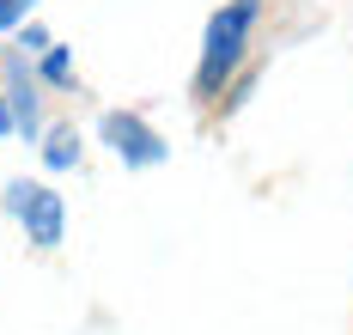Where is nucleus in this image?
<instances>
[{
  "instance_id": "obj_1",
  "label": "nucleus",
  "mask_w": 353,
  "mask_h": 335,
  "mask_svg": "<svg viewBox=\"0 0 353 335\" xmlns=\"http://www.w3.org/2000/svg\"><path fill=\"white\" fill-rule=\"evenodd\" d=\"M256 25H262V0H225L201 31V55H195V79H189V98L201 110H219L225 92L244 79L250 43H256Z\"/></svg>"
},
{
  "instance_id": "obj_2",
  "label": "nucleus",
  "mask_w": 353,
  "mask_h": 335,
  "mask_svg": "<svg viewBox=\"0 0 353 335\" xmlns=\"http://www.w3.org/2000/svg\"><path fill=\"white\" fill-rule=\"evenodd\" d=\"M6 214L25 225L31 250H61V238H68V201L49 183H25V177L6 183Z\"/></svg>"
},
{
  "instance_id": "obj_3",
  "label": "nucleus",
  "mask_w": 353,
  "mask_h": 335,
  "mask_svg": "<svg viewBox=\"0 0 353 335\" xmlns=\"http://www.w3.org/2000/svg\"><path fill=\"white\" fill-rule=\"evenodd\" d=\"M0 98H6V110H12V134L37 147V141H43V79H37L25 49H6V55H0Z\"/></svg>"
},
{
  "instance_id": "obj_4",
  "label": "nucleus",
  "mask_w": 353,
  "mask_h": 335,
  "mask_svg": "<svg viewBox=\"0 0 353 335\" xmlns=\"http://www.w3.org/2000/svg\"><path fill=\"white\" fill-rule=\"evenodd\" d=\"M98 134H104V147L128 165V171H152V165H165V134L146 122L141 110H110L98 122Z\"/></svg>"
},
{
  "instance_id": "obj_5",
  "label": "nucleus",
  "mask_w": 353,
  "mask_h": 335,
  "mask_svg": "<svg viewBox=\"0 0 353 335\" xmlns=\"http://www.w3.org/2000/svg\"><path fill=\"white\" fill-rule=\"evenodd\" d=\"M79 128H73V122H55V128H49V134H43V165H49V171H73V165H79Z\"/></svg>"
},
{
  "instance_id": "obj_6",
  "label": "nucleus",
  "mask_w": 353,
  "mask_h": 335,
  "mask_svg": "<svg viewBox=\"0 0 353 335\" xmlns=\"http://www.w3.org/2000/svg\"><path fill=\"white\" fill-rule=\"evenodd\" d=\"M37 79H43V85H61V92L73 85V55L61 49V43H49V49H43V61H37Z\"/></svg>"
},
{
  "instance_id": "obj_7",
  "label": "nucleus",
  "mask_w": 353,
  "mask_h": 335,
  "mask_svg": "<svg viewBox=\"0 0 353 335\" xmlns=\"http://www.w3.org/2000/svg\"><path fill=\"white\" fill-rule=\"evenodd\" d=\"M31 6H37V0H0V31H12V25H19Z\"/></svg>"
},
{
  "instance_id": "obj_8",
  "label": "nucleus",
  "mask_w": 353,
  "mask_h": 335,
  "mask_svg": "<svg viewBox=\"0 0 353 335\" xmlns=\"http://www.w3.org/2000/svg\"><path fill=\"white\" fill-rule=\"evenodd\" d=\"M0 134H12V110H6V98H0Z\"/></svg>"
}]
</instances>
